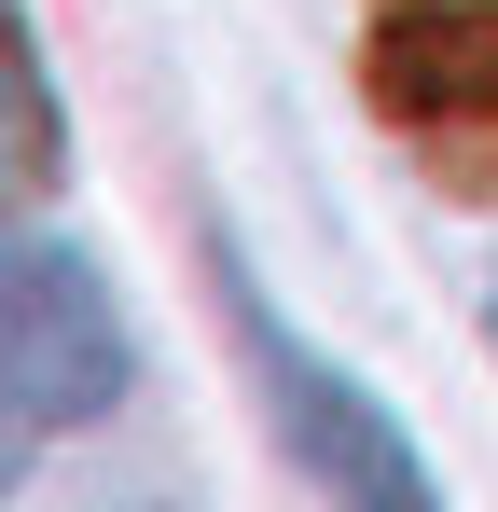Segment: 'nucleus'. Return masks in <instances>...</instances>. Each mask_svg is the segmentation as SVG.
Listing matches in <instances>:
<instances>
[{"instance_id": "nucleus-1", "label": "nucleus", "mask_w": 498, "mask_h": 512, "mask_svg": "<svg viewBox=\"0 0 498 512\" xmlns=\"http://www.w3.org/2000/svg\"><path fill=\"white\" fill-rule=\"evenodd\" d=\"M374 111L443 167V194L498 208V0H402L374 28Z\"/></svg>"}, {"instance_id": "nucleus-2", "label": "nucleus", "mask_w": 498, "mask_h": 512, "mask_svg": "<svg viewBox=\"0 0 498 512\" xmlns=\"http://www.w3.org/2000/svg\"><path fill=\"white\" fill-rule=\"evenodd\" d=\"M0 374H14V416L28 429H70V416H111L125 402V319L97 291V263L28 236L0 263Z\"/></svg>"}, {"instance_id": "nucleus-3", "label": "nucleus", "mask_w": 498, "mask_h": 512, "mask_svg": "<svg viewBox=\"0 0 498 512\" xmlns=\"http://www.w3.org/2000/svg\"><path fill=\"white\" fill-rule=\"evenodd\" d=\"M236 333H249V360H263V388H277L291 457L319 471L332 499H374V512H415V499H429V471H415V443H402V429L374 416V388H346L332 360H305V346L263 319V291H236Z\"/></svg>"}, {"instance_id": "nucleus-4", "label": "nucleus", "mask_w": 498, "mask_h": 512, "mask_svg": "<svg viewBox=\"0 0 498 512\" xmlns=\"http://www.w3.org/2000/svg\"><path fill=\"white\" fill-rule=\"evenodd\" d=\"M14 180L42 194L56 180V84H42V42L14 28Z\"/></svg>"}]
</instances>
